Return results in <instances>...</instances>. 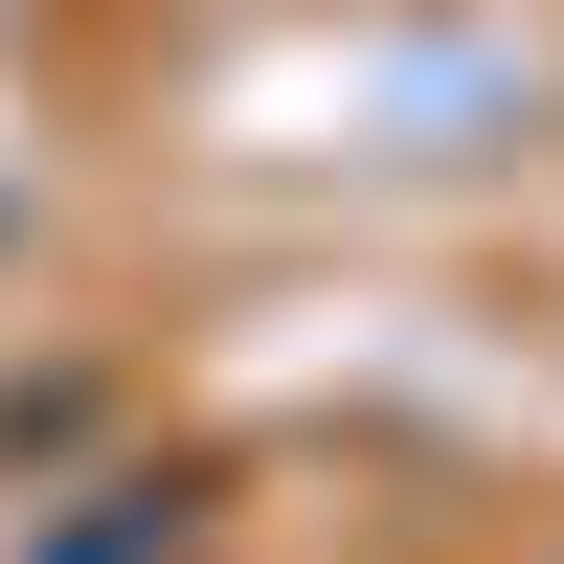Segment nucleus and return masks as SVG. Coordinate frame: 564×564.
<instances>
[{
  "label": "nucleus",
  "instance_id": "obj_1",
  "mask_svg": "<svg viewBox=\"0 0 564 564\" xmlns=\"http://www.w3.org/2000/svg\"><path fill=\"white\" fill-rule=\"evenodd\" d=\"M45 564H181V497H113V520H68Z\"/></svg>",
  "mask_w": 564,
  "mask_h": 564
}]
</instances>
